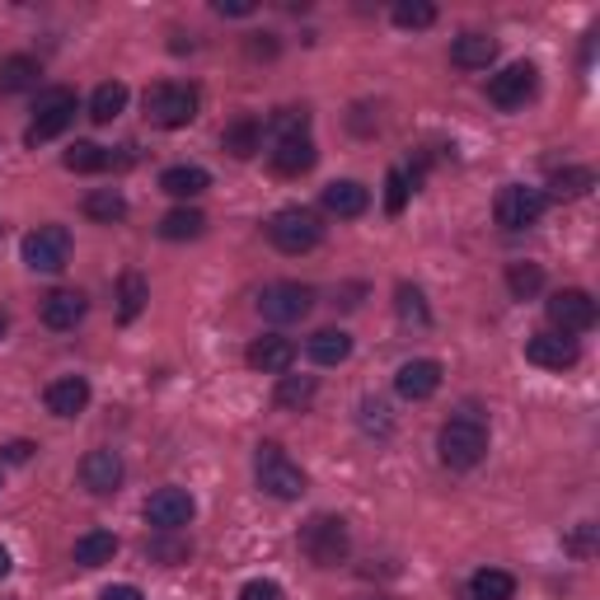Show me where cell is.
I'll list each match as a JSON object with an SVG mask.
<instances>
[{"instance_id":"6da1fadb","label":"cell","mask_w":600,"mask_h":600,"mask_svg":"<svg viewBox=\"0 0 600 600\" xmlns=\"http://www.w3.org/2000/svg\"><path fill=\"white\" fill-rule=\"evenodd\" d=\"M436 451H441V465L446 469H474L488 455V427L479 413H460L451 418L436 436Z\"/></svg>"},{"instance_id":"7a4b0ae2","label":"cell","mask_w":600,"mask_h":600,"mask_svg":"<svg viewBox=\"0 0 600 600\" xmlns=\"http://www.w3.org/2000/svg\"><path fill=\"white\" fill-rule=\"evenodd\" d=\"M300 554H305L314 568H338L347 563L352 554V531L343 516H314L305 521V531H300Z\"/></svg>"},{"instance_id":"3957f363","label":"cell","mask_w":600,"mask_h":600,"mask_svg":"<svg viewBox=\"0 0 600 600\" xmlns=\"http://www.w3.org/2000/svg\"><path fill=\"white\" fill-rule=\"evenodd\" d=\"M254 474H258V488L268 492V498H277V502H291V498L305 492V474H300V465L277 446V441H263V446H258Z\"/></svg>"},{"instance_id":"277c9868","label":"cell","mask_w":600,"mask_h":600,"mask_svg":"<svg viewBox=\"0 0 600 600\" xmlns=\"http://www.w3.org/2000/svg\"><path fill=\"white\" fill-rule=\"evenodd\" d=\"M70 122H76V90H43L38 103H33V122L24 127V146H47V141H57Z\"/></svg>"},{"instance_id":"5b68a950","label":"cell","mask_w":600,"mask_h":600,"mask_svg":"<svg viewBox=\"0 0 600 600\" xmlns=\"http://www.w3.org/2000/svg\"><path fill=\"white\" fill-rule=\"evenodd\" d=\"M141 103H146V118L155 122V127H165V132L188 127V122L198 118V90H192V85H174V80L151 85Z\"/></svg>"},{"instance_id":"8992f818","label":"cell","mask_w":600,"mask_h":600,"mask_svg":"<svg viewBox=\"0 0 600 600\" xmlns=\"http://www.w3.org/2000/svg\"><path fill=\"white\" fill-rule=\"evenodd\" d=\"M320 235H324V225L310 207H281L268 221V240L281 254H310L314 244H320Z\"/></svg>"},{"instance_id":"52a82bcc","label":"cell","mask_w":600,"mask_h":600,"mask_svg":"<svg viewBox=\"0 0 600 600\" xmlns=\"http://www.w3.org/2000/svg\"><path fill=\"white\" fill-rule=\"evenodd\" d=\"M20 254L33 273H62L66 263H70V231L66 225H38V231H29L24 244H20Z\"/></svg>"},{"instance_id":"ba28073f","label":"cell","mask_w":600,"mask_h":600,"mask_svg":"<svg viewBox=\"0 0 600 600\" xmlns=\"http://www.w3.org/2000/svg\"><path fill=\"white\" fill-rule=\"evenodd\" d=\"M544 207H549L544 188L507 184V188L498 192V202H492V216H498L502 231H525V225H535V221L544 216Z\"/></svg>"},{"instance_id":"9c48e42d","label":"cell","mask_w":600,"mask_h":600,"mask_svg":"<svg viewBox=\"0 0 600 600\" xmlns=\"http://www.w3.org/2000/svg\"><path fill=\"white\" fill-rule=\"evenodd\" d=\"M310 305H314V291L300 287V281H273V287L258 296L263 320H273V324H300L310 314Z\"/></svg>"},{"instance_id":"30bf717a","label":"cell","mask_w":600,"mask_h":600,"mask_svg":"<svg viewBox=\"0 0 600 600\" xmlns=\"http://www.w3.org/2000/svg\"><path fill=\"white\" fill-rule=\"evenodd\" d=\"M549 324L558 329V333H587L591 324H596V300H591V291H581V287H568V291H554L549 296Z\"/></svg>"},{"instance_id":"8fae6325","label":"cell","mask_w":600,"mask_h":600,"mask_svg":"<svg viewBox=\"0 0 600 600\" xmlns=\"http://www.w3.org/2000/svg\"><path fill=\"white\" fill-rule=\"evenodd\" d=\"M535 85H540V70L531 62H511L507 70H498V76L488 80V99L511 113V109H521V103L535 95Z\"/></svg>"},{"instance_id":"7c38bea8","label":"cell","mask_w":600,"mask_h":600,"mask_svg":"<svg viewBox=\"0 0 600 600\" xmlns=\"http://www.w3.org/2000/svg\"><path fill=\"white\" fill-rule=\"evenodd\" d=\"M192 511H198V502H192V492H184V488H155L146 498V521L155 531H184L192 521Z\"/></svg>"},{"instance_id":"4fadbf2b","label":"cell","mask_w":600,"mask_h":600,"mask_svg":"<svg viewBox=\"0 0 600 600\" xmlns=\"http://www.w3.org/2000/svg\"><path fill=\"white\" fill-rule=\"evenodd\" d=\"M122 455L118 451H109V446H99V451H90L80 460V484L95 492V498H109V492H118L122 488Z\"/></svg>"},{"instance_id":"5bb4252c","label":"cell","mask_w":600,"mask_h":600,"mask_svg":"<svg viewBox=\"0 0 600 600\" xmlns=\"http://www.w3.org/2000/svg\"><path fill=\"white\" fill-rule=\"evenodd\" d=\"M577 343L568 338V333H531L525 338V362L531 366H544V370H568L577 366Z\"/></svg>"},{"instance_id":"9a60e30c","label":"cell","mask_w":600,"mask_h":600,"mask_svg":"<svg viewBox=\"0 0 600 600\" xmlns=\"http://www.w3.org/2000/svg\"><path fill=\"white\" fill-rule=\"evenodd\" d=\"M244 362H249L254 370H263V376H287L291 362H296V343L281 338V333H263V338L249 343Z\"/></svg>"},{"instance_id":"2e32d148","label":"cell","mask_w":600,"mask_h":600,"mask_svg":"<svg viewBox=\"0 0 600 600\" xmlns=\"http://www.w3.org/2000/svg\"><path fill=\"white\" fill-rule=\"evenodd\" d=\"M395 390H399L403 399H413V403L432 399V395L441 390V362H432V357H413V362H403V366H399V376H395Z\"/></svg>"},{"instance_id":"e0dca14e","label":"cell","mask_w":600,"mask_h":600,"mask_svg":"<svg viewBox=\"0 0 600 600\" xmlns=\"http://www.w3.org/2000/svg\"><path fill=\"white\" fill-rule=\"evenodd\" d=\"M43 403H47V413H57V418H80L85 409H90V380L85 376L52 380L43 390Z\"/></svg>"},{"instance_id":"ac0fdd59","label":"cell","mask_w":600,"mask_h":600,"mask_svg":"<svg viewBox=\"0 0 600 600\" xmlns=\"http://www.w3.org/2000/svg\"><path fill=\"white\" fill-rule=\"evenodd\" d=\"M85 310H90V300H85V291H52L47 300H43V324L47 329H57V333H66V329H76L80 320H85Z\"/></svg>"},{"instance_id":"d6986e66","label":"cell","mask_w":600,"mask_h":600,"mask_svg":"<svg viewBox=\"0 0 600 600\" xmlns=\"http://www.w3.org/2000/svg\"><path fill=\"white\" fill-rule=\"evenodd\" d=\"M314 160H320V151H314L310 136H296V141H277L273 146V169L281 179H300V174H310Z\"/></svg>"},{"instance_id":"ffe728a7","label":"cell","mask_w":600,"mask_h":600,"mask_svg":"<svg viewBox=\"0 0 600 600\" xmlns=\"http://www.w3.org/2000/svg\"><path fill=\"white\" fill-rule=\"evenodd\" d=\"M324 211L329 216H343V221H352V216H362V211L370 207V192L357 184V179H333L329 188H324Z\"/></svg>"},{"instance_id":"44dd1931","label":"cell","mask_w":600,"mask_h":600,"mask_svg":"<svg viewBox=\"0 0 600 600\" xmlns=\"http://www.w3.org/2000/svg\"><path fill=\"white\" fill-rule=\"evenodd\" d=\"M451 62L460 70H488L498 62V38H488V33H460L451 43Z\"/></svg>"},{"instance_id":"7402d4cb","label":"cell","mask_w":600,"mask_h":600,"mask_svg":"<svg viewBox=\"0 0 600 600\" xmlns=\"http://www.w3.org/2000/svg\"><path fill=\"white\" fill-rule=\"evenodd\" d=\"M207 188H211V174L202 165H174L160 174V192H169V198H179V202L202 198Z\"/></svg>"},{"instance_id":"603a6c76","label":"cell","mask_w":600,"mask_h":600,"mask_svg":"<svg viewBox=\"0 0 600 600\" xmlns=\"http://www.w3.org/2000/svg\"><path fill=\"white\" fill-rule=\"evenodd\" d=\"M221 146L235 155V160H249V155L263 151V122L258 118H235L231 127L221 132Z\"/></svg>"},{"instance_id":"cb8c5ba5","label":"cell","mask_w":600,"mask_h":600,"mask_svg":"<svg viewBox=\"0 0 600 600\" xmlns=\"http://www.w3.org/2000/svg\"><path fill=\"white\" fill-rule=\"evenodd\" d=\"M38 76H43L38 57H5V62H0V95L38 90Z\"/></svg>"},{"instance_id":"d4e9b609","label":"cell","mask_w":600,"mask_h":600,"mask_svg":"<svg viewBox=\"0 0 600 600\" xmlns=\"http://www.w3.org/2000/svg\"><path fill=\"white\" fill-rule=\"evenodd\" d=\"M305 352H310V362L314 366H343L347 357H352V338L343 329H320L314 338L305 343Z\"/></svg>"},{"instance_id":"484cf974","label":"cell","mask_w":600,"mask_h":600,"mask_svg":"<svg viewBox=\"0 0 600 600\" xmlns=\"http://www.w3.org/2000/svg\"><path fill=\"white\" fill-rule=\"evenodd\" d=\"M118 554V535L113 531H85L76 540V563L80 568H103V563H113Z\"/></svg>"},{"instance_id":"4316f807","label":"cell","mask_w":600,"mask_h":600,"mask_svg":"<svg viewBox=\"0 0 600 600\" xmlns=\"http://www.w3.org/2000/svg\"><path fill=\"white\" fill-rule=\"evenodd\" d=\"M516 596V577L502 568H479L469 577V600H511Z\"/></svg>"},{"instance_id":"83f0119b","label":"cell","mask_w":600,"mask_h":600,"mask_svg":"<svg viewBox=\"0 0 600 600\" xmlns=\"http://www.w3.org/2000/svg\"><path fill=\"white\" fill-rule=\"evenodd\" d=\"M146 300H151L146 277H141V273H122V277H118V320H122V324H132L136 314L146 310Z\"/></svg>"},{"instance_id":"f1b7e54d","label":"cell","mask_w":600,"mask_h":600,"mask_svg":"<svg viewBox=\"0 0 600 600\" xmlns=\"http://www.w3.org/2000/svg\"><path fill=\"white\" fill-rule=\"evenodd\" d=\"M596 188V174L587 165H573V169H558L549 179V192L544 198H558V202H573V198H587V192Z\"/></svg>"},{"instance_id":"f546056e","label":"cell","mask_w":600,"mask_h":600,"mask_svg":"<svg viewBox=\"0 0 600 600\" xmlns=\"http://www.w3.org/2000/svg\"><path fill=\"white\" fill-rule=\"evenodd\" d=\"M62 165H66L70 174H99V169H109V165H113V155L103 151L99 141H76V146H66Z\"/></svg>"},{"instance_id":"4dcf8cb0","label":"cell","mask_w":600,"mask_h":600,"mask_svg":"<svg viewBox=\"0 0 600 600\" xmlns=\"http://www.w3.org/2000/svg\"><path fill=\"white\" fill-rule=\"evenodd\" d=\"M85 216L99 221V225H113L127 216V198H122L118 188H95L90 198H85Z\"/></svg>"},{"instance_id":"1f68e13d","label":"cell","mask_w":600,"mask_h":600,"mask_svg":"<svg viewBox=\"0 0 600 600\" xmlns=\"http://www.w3.org/2000/svg\"><path fill=\"white\" fill-rule=\"evenodd\" d=\"M202 231H207V216H202L198 207H174L169 216L160 221V235L174 240V244H179V240H198Z\"/></svg>"},{"instance_id":"d6a6232c","label":"cell","mask_w":600,"mask_h":600,"mask_svg":"<svg viewBox=\"0 0 600 600\" xmlns=\"http://www.w3.org/2000/svg\"><path fill=\"white\" fill-rule=\"evenodd\" d=\"M314 395H320V380L314 376H281V385H277V409H310L314 403Z\"/></svg>"},{"instance_id":"836d02e7","label":"cell","mask_w":600,"mask_h":600,"mask_svg":"<svg viewBox=\"0 0 600 600\" xmlns=\"http://www.w3.org/2000/svg\"><path fill=\"white\" fill-rule=\"evenodd\" d=\"M122 109H127V85H122V80H103L99 90L90 95V118L95 122H113Z\"/></svg>"},{"instance_id":"e575fe53","label":"cell","mask_w":600,"mask_h":600,"mask_svg":"<svg viewBox=\"0 0 600 600\" xmlns=\"http://www.w3.org/2000/svg\"><path fill=\"white\" fill-rule=\"evenodd\" d=\"M146 554H151L155 563H165V568H179V563H188L192 544H188L179 531H155V540L146 544Z\"/></svg>"},{"instance_id":"d590c367","label":"cell","mask_w":600,"mask_h":600,"mask_svg":"<svg viewBox=\"0 0 600 600\" xmlns=\"http://www.w3.org/2000/svg\"><path fill=\"white\" fill-rule=\"evenodd\" d=\"M395 305H399V320H403V324H418V329H427V324H432L427 296H422L418 287H409V281H403V287L395 291Z\"/></svg>"},{"instance_id":"8d00e7d4","label":"cell","mask_w":600,"mask_h":600,"mask_svg":"<svg viewBox=\"0 0 600 600\" xmlns=\"http://www.w3.org/2000/svg\"><path fill=\"white\" fill-rule=\"evenodd\" d=\"M310 132V113L305 109H277L268 118V136H273V146L277 141H296V136H305Z\"/></svg>"},{"instance_id":"74e56055","label":"cell","mask_w":600,"mask_h":600,"mask_svg":"<svg viewBox=\"0 0 600 600\" xmlns=\"http://www.w3.org/2000/svg\"><path fill=\"white\" fill-rule=\"evenodd\" d=\"M507 287H511V296H516V300H531L544 287V268H540V263H511V268H507Z\"/></svg>"},{"instance_id":"f35d334b","label":"cell","mask_w":600,"mask_h":600,"mask_svg":"<svg viewBox=\"0 0 600 600\" xmlns=\"http://www.w3.org/2000/svg\"><path fill=\"white\" fill-rule=\"evenodd\" d=\"M390 14L399 29H432L436 24V5H427V0H399Z\"/></svg>"},{"instance_id":"ab89813d","label":"cell","mask_w":600,"mask_h":600,"mask_svg":"<svg viewBox=\"0 0 600 600\" xmlns=\"http://www.w3.org/2000/svg\"><path fill=\"white\" fill-rule=\"evenodd\" d=\"M409 174H403V169H390V174H385V211H390V216H399V211L403 207H409Z\"/></svg>"},{"instance_id":"60d3db41","label":"cell","mask_w":600,"mask_h":600,"mask_svg":"<svg viewBox=\"0 0 600 600\" xmlns=\"http://www.w3.org/2000/svg\"><path fill=\"white\" fill-rule=\"evenodd\" d=\"M362 427H366V432H380V436L390 432V427H395V422H390V403L366 399V403H362Z\"/></svg>"},{"instance_id":"b9f144b4","label":"cell","mask_w":600,"mask_h":600,"mask_svg":"<svg viewBox=\"0 0 600 600\" xmlns=\"http://www.w3.org/2000/svg\"><path fill=\"white\" fill-rule=\"evenodd\" d=\"M240 600H287V591H281L277 581H268V577H254V581H244V587H240Z\"/></svg>"},{"instance_id":"7bdbcfd3","label":"cell","mask_w":600,"mask_h":600,"mask_svg":"<svg viewBox=\"0 0 600 600\" xmlns=\"http://www.w3.org/2000/svg\"><path fill=\"white\" fill-rule=\"evenodd\" d=\"M568 554H577V558H591L596 554V525L591 521H581L577 531L568 535Z\"/></svg>"},{"instance_id":"ee69618b","label":"cell","mask_w":600,"mask_h":600,"mask_svg":"<svg viewBox=\"0 0 600 600\" xmlns=\"http://www.w3.org/2000/svg\"><path fill=\"white\" fill-rule=\"evenodd\" d=\"M99 600H146V596H141V587H132V581H118V587H103Z\"/></svg>"},{"instance_id":"f6af8a7d","label":"cell","mask_w":600,"mask_h":600,"mask_svg":"<svg viewBox=\"0 0 600 600\" xmlns=\"http://www.w3.org/2000/svg\"><path fill=\"white\" fill-rule=\"evenodd\" d=\"M216 14H235V20H244V14H254L249 0H216Z\"/></svg>"},{"instance_id":"bcb514c9","label":"cell","mask_w":600,"mask_h":600,"mask_svg":"<svg viewBox=\"0 0 600 600\" xmlns=\"http://www.w3.org/2000/svg\"><path fill=\"white\" fill-rule=\"evenodd\" d=\"M5 455H10V460H14V465H24V460H29V455H33V446H29V441H14V446H10Z\"/></svg>"},{"instance_id":"7dc6e473","label":"cell","mask_w":600,"mask_h":600,"mask_svg":"<svg viewBox=\"0 0 600 600\" xmlns=\"http://www.w3.org/2000/svg\"><path fill=\"white\" fill-rule=\"evenodd\" d=\"M0 577H10V549L0 544Z\"/></svg>"},{"instance_id":"c3c4849f","label":"cell","mask_w":600,"mask_h":600,"mask_svg":"<svg viewBox=\"0 0 600 600\" xmlns=\"http://www.w3.org/2000/svg\"><path fill=\"white\" fill-rule=\"evenodd\" d=\"M5 329H10V320H5V314H0V338H5Z\"/></svg>"}]
</instances>
